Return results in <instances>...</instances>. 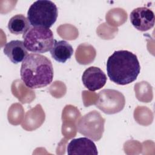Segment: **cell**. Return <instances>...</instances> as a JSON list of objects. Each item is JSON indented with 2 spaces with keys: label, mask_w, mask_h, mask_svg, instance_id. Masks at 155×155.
<instances>
[{
  "label": "cell",
  "mask_w": 155,
  "mask_h": 155,
  "mask_svg": "<svg viewBox=\"0 0 155 155\" xmlns=\"http://www.w3.org/2000/svg\"><path fill=\"white\" fill-rule=\"evenodd\" d=\"M131 24L138 30L145 31L152 28L154 25V14L145 7L134 8L130 15Z\"/></svg>",
  "instance_id": "obj_7"
},
{
  "label": "cell",
  "mask_w": 155,
  "mask_h": 155,
  "mask_svg": "<svg viewBox=\"0 0 155 155\" xmlns=\"http://www.w3.org/2000/svg\"><path fill=\"white\" fill-rule=\"evenodd\" d=\"M105 119L99 113L94 110L82 116L77 124L78 131L84 136L94 140H99L104 131Z\"/></svg>",
  "instance_id": "obj_5"
},
{
  "label": "cell",
  "mask_w": 155,
  "mask_h": 155,
  "mask_svg": "<svg viewBox=\"0 0 155 155\" xmlns=\"http://www.w3.org/2000/svg\"><path fill=\"white\" fill-rule=\"evenodd\" d=\"M67 150L69 155H97L98 154L95 143L92 140L87 137L72 139L68 143Z\"/></svg>",
  "instance_id": "obj_9"
},
{
  "label": "cell",
  "mask_w": 155,
  "mask_h": 155,
  "mask_svg": "<svg viewBox=\"0 0 155 155\" xmlns=\"http://www.w3.org/2000/svg\"><path fill=\"white\" fill-rule=\"evenodd\" d=\"M20 74L21 79L28 88L36 89L45 87L53 81L52 63L44 55L30 53L22 61Z\"/></svg>",
  "instance_id": "obj_1"
},
{
  "label": "cell",
  "mask_w": 155,
  "mask_h": 155,
  "mask_svg": "<svg viewBox=\"0 0 155 155\" xmlns=\"http://www.w3.org/2000/svg\"><path fill=\"white\" fill-rule=\"evenodd\" d=\"M22 38L27 50L38 54L50 51L54 42L52 31L41 27H30Z\"/></svg>",
  "instance_id": "obj_4"
},
{
  "label": "cell",
  "mask_w": 155,
  "mask_h": 155,
  "mask_svg": "<svg viewBox=\"0 0 155 155\" xmlns=\"http://www.w3.org/2000/svg\"><path fill=\"white\" fill-rule=\"evenodd\" d=\"M95 105L106 114H114L124 108L125 97L119 91L104 89L97 94V99Z\"/></svg>",
  "instance_id": "obj_6"
},
{
  "label": "cell",
  "mask_w": 155,
  "mask_h": 155,
  "mask_svg": "<svg viewBox=\"0 0 155 155\" xmlns=\"http://www.w3.org/2000/svg\"><path fill=\"white\" fill-rule=\"evenodd\" d=\"M58 10L51 1L38 0L34 2L27 12V19L33 27L49 28L56 22Z\"/></svg>",
  "instance_id": "obj_3"
},
{
  "label": "cell",
  "mask_w": 155,
  "mask_h": 155,
  "mask_svg": "<svg viewBox=\"0 0 155 155\" xmlns=\"http://www.w3.org/2000/svg\"><path fill=\"white\" fill-rule=\"evenodd\" d=\"M107 76L99 68L90 67L83 73L82 81L84 85L91 91H95L103 87L107 82Z\"/></svg>",
  "instance_id": "obj_8"
},
{
  "label": "cell",
  "mask_w": 155,
  "mask_h": 155,
  "mask_svg": "<svg viewBox=\"0 0 155 155\" xmlns=\"http://www.w3.org/2000/svg\"><path fill=\"white\" fill-rule=\"evenodd\" d=\"M30 28L28 19L22 14H18L12 17L8 23L9 31L14 35H24Z\"/></svg>",
  "instance_id": "obj_12"
},
{
  "label": "cell",
  "mask_w": 155,
  "mask_h": 155,
  "mask_svg": "<svg viewBox=\"0 0 155 155\" xmlns=\"http://www.w3.org/2000/svg\"><path fill=\"white\" fill-rule=\"evenodd\" d=\"M140 71L136 54L128 50L115 51L107 61L110 79L118 85H127L134 81Z\"/></svg>",
  "instance_id": "obj_2"
},
{
  "label": "cell",
  "mask_w": 155,
  "mask_h": 155,
  "mask_svg": "<svg viewBox=\"0 0 155 155\" xmlns=\"http://www.w3.org/2000/svg\"><path fill=\"white\" fill-rule=\"evenodd\" d=\"M3 51L11 62L15 64L23 61L28 55L24 41L21 40H12L6 43Z\"/></svg>",
  "instance_id": "obj_10"
},
{
  "label": "cell",
  "mask_w": 155,
  "mask_h": 155,
  "mask_svg": "<svg viewBox=\"0 0 155 155\" xmlns=\"http://www.w3.org/2000/svg\"><path fill=\"white\" fill-rule=\"evenodd\" d=\"M52 58L56 61L61 63L65 62L73 53L72 46L67 41H56L54 39V44L50 50Z\"/></svg>",
  "instance_id": "obj_11"
}]
</instances>
